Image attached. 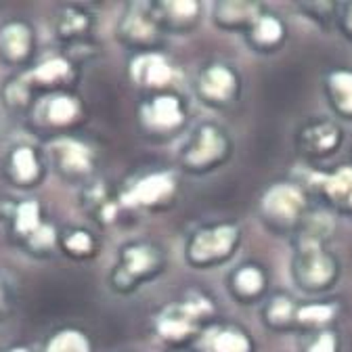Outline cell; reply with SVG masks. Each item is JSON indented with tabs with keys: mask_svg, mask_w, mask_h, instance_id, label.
Returning <instances> with one entry per match:
<instances>
[{
	"mask_svg": "<svg viewBox=\"0 0 352 352\" xmlns=\"http://www.w3.org/2000/svg\"><path fill=\"white\" fill-rule=\"evenodd\" d=\"M36 47L34 30L25 19H9L0 25V59L9 65H23Z\"/></svg>",
	"mask_w": 352,
	"mask_h": 352,
	"instance_id": "obj_1",
	"label": "cell"
},
{
	"mask_svg": "<svg viewBox=\"0 0 352 352\" xmlns=\"http://www.w3.org/2000/svg\"><path fill=\"white\" fill-rule=\"evenodd\" d=\"M42 160L38 151L25 143L15 145L5 157V176L19 189H32L42 179Z\"/></svg>",
	"mask_w": 352,
	"mask_h": 352,
	"instance_id": "obj_2",
	"label": "cell"
},
{
	"mask_svg": "<svg viewBox=\"0 0 352 352\" xmlns=\"http://www.w3.org/2000/svg\"><path fill=\"white\" fill-rule=\"evenodd\" d=\"M47 155L53 162V166L61 174H67V176L86 174L93 168L91 149H88L84 143L67 139V137H59V139L51 141L47 145Z\"/></svg>",
	"mask_w": 352,
	"mask_h": 352,
	"instance_id": "obj_3",
	"label": "cell"
},
{
	"mask_svg": "<svg viewBox=\"0 0 352 352\" xmlns=\"http://www.w3.org/2000/svg\"><path fill=\"white\" fill-rule=\"evenodd\" d=\"M5 212L0 216L9 220L11 225V235L23 245L47 220L42 216V206L36 199H23V201H3Z\"/></svg>",
	"mask_w": 352,
	"mask_h": 352,
	"instance_id": "obj_4",
	"label": "cell"
},
{
	"mask_svg": "<svg viewBox=\"0 0 352 352\" xmlns=\"http://www.w3.org/2000/svg\"><path fill=\"white\" fill-rule=\"evenodd\" d=\"M80 113V105L72 95L57 93L51 95L36 107V118L49 126H67Z\"/></svg>",
	"mask_w": 352,
	"mask_h": 352,
	"instance_id": "obj_5",
	"label": "cell"
},
{
	"mask_svg": "<svg viewBox=\"0 0 352 352\" xmlns=\"http://www.w3.org/2000/svg\"><path fill=\"white\" fill-rule=\"evenodd\" d=\"M302 275L311 285H323L333 275L331 260L319 250V243L313 237H308L302 248Z\"/></svg>",
	"mask_w": 352,
	"mask_h": 352,
	"instance_id": "obj_6",
	"label": "cell"
},
{
	"mask_svg": "<svg viewBox=\"0 0 352 352\" xmlns=\"http://www.w3.org/2000/svg\"><path fill=\"white\" fill-rule=\"evenodd\" d=\"M235 239H237V231L233 227H218L214 231H206L197 235L191 245V254L197 260L225 256L233 248Z\"/></svg>",
	"mask_w": 352,
	"mask_h": 352,
	"instance_id": "obj_7",
	"label": "cell"
},
{
	"mask_svg": "<svg viewBox=\"0 0 352 352\" xmlns=\"http://www.w3.org/2000/svg\"><path fill=\"white\" fill-rule=\"evenodd\" d=\"M172 191V179L168 174H153L147 176L141 183L132 187L122 201L126 206H139V204H155L157 199L166 197Z\"/></svg>",
	"mask_w": 352,
	"mask_h": 352,
	"instance_id": "obj_8",
	"label": "cell"
},
{
	"mask_svg": "<svg viewBox=\"0 0 352 352\" xmlns=\"http://www.w3.org/2000/svg\"><path fill=\"white\" fill-rule=\"evenodd\" d=\"M302 206H304L302 193L289 185L275 187L267 193V197H264V208H267V212L281 220H292L294 216H298Z\"/></svg>",
	"mask_w": 352,
	"mask_h": 352,
	"instance_id": "obj_9",
	"label": "cell"
},
{
	"mask_svg": "<svg viewBox=\"0 0 352 352\" xmlns=\"http://www.w3.org/2000/svg\"><path fill=\"white\" fill-rule=\"evenodd\" d=\"M204 311L201 306L193 304H183V306H172L164 313L160 319V331L168 338H183L191 331V321Z\"/></svg>",
	"mask_w": 352,
	"mask_h": 352,
	"instance_id": "obj_10",
	"label": "cell"
},
{
	"mask_svg": "<svg viewBox=\"0 0 352 352\" xmlns=\"http://www.w3.org/2000/svg\"><path fill=\"white\" fill-rule=\"evenodd\" d=\"M72 72V65L61 59V57H53V59H47V61H42L38 63L32 72H25L23 76L28 78V82L32 84H40V86H55V84H61L67 80Z\"/></svg>",
	"mask_w": 352,
	"mask_h": 352,
	"instance_id": "obj_11",
	"label": "cell"
},
{
	"mask_svg": "<svg viewBox=\"0 0 352 352\" xmlns=\"http://www.w3.org/2000/svg\"><path fill=\"white\" fill-rule=\"evenodd\" d=\"M223 149H225L223 137H220L218 132L214 128H210V126L208 128H201L195 145L189 151V162L191 164H197V166L208 164V162L216 160L220 153H223Z\"/></svg>",
	"mask_w": 352,
	"mask_h": 352,
	"instance_id": "obj_12",
	"label": "cell"
},
{
	"mask_svg": "<svg viewBox=\"0 0 352 352\" xmlns=\"http://www.w3.org/2000/svg\"><path fill=\"white\" fill-rule=\"evenodd\" d=\"M132 74L135 78L143 84H166L170 78H172V69L168 67V63L162 59V57H155V55H147V57H141L135 61L132 65Z\"/></svg>",
	"mask_w": 352,
	"mask_h": 352,
	"instance_id": "obj_13",
	"label": "cell"
},
{
	"mask_svg": "<svg viewBox=\"0 0 352 352\" xmlns=\"http://www.w3.org/2000/svg\"><path fill=\"white\" fill-rule=\"evenodd\" d=\"M32 95H34V88L32 84L28 82V78L23 74L11 78L5 88H3V99H5V105L11 109V111H28L30 103H32Z\"/></svg>",
	"mask_w": 352,
	"mask_h": 352,
	"instance_id": "obj_14",
	"label": "cell"
},
{
	"mask_svg": "<svg viewBox=\"0 0 352 352\" xmlns=\"http://www.w3.org/2000/svg\"><path fill=\"white\" fill-rule=\"evenodd\" d=\"M233 86H235V78L225 67H212L201 80V91L210 99H227L233 91Z\"/></svg>",
	"mask_w": 352,
	"mask_h": 352,
	"instance_id": "obj_15",
	"label": "cell"
},
{
	"mask_svg": "<svg viewBox=\"0 0 352 352\" xmlns=\"http://www.w3.org/2000/svg\"><path fill=\"white\" fill-rule=\"evenodd\" d=\"M147 120L155 126H162V128H170V126H176L183 116H181V109H179V103L172 97H160L153 101V105L147 109Z\"/></svg>",
	"mask_w": 352,
	"mask_h": 352,
	"instance_id": "obj_16",
	"label": "cell"
},
{
	"mask_svg": "<svg viewBox=\"0 0 352 352\" xmlns=\"http://www.w3.org/2000/svg\"><path fill=\"white\" fill-rule=\"evenodd\" d=\"M44 352H91V346L80 331L63 329L47 342Z\"/></svg>",
	"mask_w": 352,
	"mask_h": 352,
	"instance_id": "obj_17",
	"label": "cell"
},
{
	"mask_svg": "<svg viewBox=\"0 0 352 352\" xmlns=\"http://www.w3.org/2000/svg\"><path fill=\"white\" fill-rule=\"evenodd\" d=\"M86 25H88V15L76 7H67L57 15L55 32L59 38H76L86 30Z\"/></svg>",
	"mask_w": 352,
	"mask_h": 352,
	"instance_id": "obj_18",
	"label": "cell"
},
{
	"mask_svg": "<svg viewBox=\"0 0 352 352\" xmlns=\"http://www.w3.org/2000/svg\"><path fill=\"white\" fill-rule=\"evenodd\" d=\"M153 264V256L147 248L137 245V248H128L124 254V271L128 275H139L147 271Z\"/></svg>",
	"mask_w": 352,
	"mask_h": 352,
	"instance_id": "obj_19",
	"label": "cell"
},
{
	"mask_svg": "<svg viewBox=\"0 0 352 352\" xmlns=\"http://www.w3.org/2000/svg\"><path fill=\"white\" fill-rule=\"evenodd\" d=\"M331 86L338 97V103L344 111H352V74L331 76Z\"/></svg>",
	"mask_w": 352,
	"mask_h": 352,
	"instance_id": "obj_20",
	"label": "cell"
},
{
	"mask_svg": "<svg viewBox=\"0 0 352 352\" xmlns=\"http://www.w3.org/2000/svg\"><path fill=\"white\" fill-rule=\"evenodd\" d=\"M325 183V189L331 195H346L348 199L352 197V168H342L331 179H321Z\"/></svg>",
	"mask_w": 352,
	"mask_h": 352,
	"instance_id": "obj_21",
	"label": "cell"
},
{
	"mask_svg": "<svg viewBox=\"0 0 352 352\" xmlns=\"http://www.w3.org/2000/svg\"><path fill=\"white\" fill-rule=\"evenodd\" d=\"M216 352H248V340L237 331H223L214 338Z\"/></svg>",
	"mask_w": 352,
	"mask_h": 352,
	"instance_id": "obj_22",
	"label": "cell"
},
{
	"mask_svg": "<svg viewBox=\"0 0 352 352\" xmlns=\"http://www.w3.org/2000/svg\"><path fill=\"white\" fill-rule=\"evenodd\" d=\"M63 248L72 254H88L93 250V237L86 231H72L63 235Z\"/></svg>",
	"mask_w": 352,
	"mask_h": 352,
	"instance_id": "obj_23",
	"label": "cell"
},
{
	"mask_svg": "<svg viewBox=\"0 0 352 352\" xmlns=\"http://www.w3.org/2000/svg\"><path fill=\"white\" fill-rule=\"evenodd\" d=\"M308 141H311V145L317 149H329L338 141V130L333 126H327V124L317 126L308 132Z\"/></svg>",
	"mask_w": 352,
	"mask_h": 352,
	"instance_id": "obj_24",
	"label": "cell"
},
{
	"mask_svg": "<svg viewBox=\"0 0 352 352\" xmlns=\"http://www.w3.org/2000/svg\"><path fill=\"white\" fill-rule=\"evenodd\" d=\"M331 315H333V308L331 306H321V304L306 306V308H302V311L298 313L300 321H306V323H323Z\"/></svg>",
	"mask_w": 352,
	"mask_h": 352,
	"instance_id": "obj_25",
	"label": "cell"
},
{
	"mask_svg": "<svg viewBox=\"0 0 352 352\" xmlns=\"http://www.w3.org/2000/svg\"><path fill=\"white\" fill-rule=\"evenodd\" d=\"M281 36V25L273 17H264L256 25V38L260 42H275Z\"/></svg>",
	"mask_w": 352,
	"mask_h": 352,
	"instance_id": "obj_26",
	"label": "cell"
},
{
	"mask_svg": "<svg viewBox=\"0 0 352 352\" xmlns=\"http://www.w3.org/2000/svg\"><path fill=\"white\" fill-rule=\"evenodd\" d=\"M126 30H128V34L137 36V38H147V36H151L153 25L147 21V17H143V15H139V13L135 11V13H130V15H128Z\"/></svg>",
	"mask_w": 352,
	"mask_h": 352,
	"instance_id": "obj_27",
	"label": "cell"
},
{
	"mask_svg": "<svg viewBox=\"0 0 352 352\" xmlns=\"http://www.w3.org/2000/svg\"><path fill=\"white\" fill-rule=\"evenodd\" d=\"M262 285V277L256 269H243L239 275H237V287L245 294H254L258 292Z\"/></svg>",
	"mask_w": 352,
	"mask_h": 352,
	"instance_id": "obj_28",
	"label": "cell"
},
{
	"mask_svg": "<svg viewBox=\"0 0 352 352\" xmlns=\"http://www.w3.org/2000/svg\"><path fill=\"white\" fill-rule=\"evenodd\" d=\"M292 317V304L285 298H277L271 306V319L273 321H287Z\"/></svg>",
	"mask_w": 352,
	"mask_h": 352,
	"instance_id": "obj_29",
	"label": "cell"
},
{
	"mask_svg": "<svg viewBox=\"0 0 352 352\" xmlns=\"http://www.w3.org/2000/svg\"><path fill=\"white\" fill-rule=\"evenodd\" d=\"M311 352H336L333 336H331V333H323V336L311 346Z\"/></svg>",
	"mask_w": 352,
	"mask_h": 352,
	"instance_id": "obj_30",
	"label": "cell"
},
{
	"mask_svg": "<svg viewBox=\"0 0 352 352\" xmlns=\"http://www.w3.org/2000/svg\"><path fill=\"white\" fill-rule=\"evenodd\" d=\"M9 306H11V300H9V289H7V283L5 279L0 277V319H5L7 311H9Z\"/></svg>",
	"mask_w": 352,
	"mask_h": 352,
	"instance_id": "obj_31",
	"label": "cell"
},
{
	"mask_svg": "<svg viewBox=\"0 0 352 352\" xmlns=\"http://www.w3.org/2000/svg\"><path fill=\"white\" fill-rule=\"evenodd\" d=\"M172 11L176 15H193L197 11V5L195 3H174L172 5Z\"/></svg>",
	"mask_w": 352,
	"mask_h": 352,
	"instance_id": "obj_32",
	"label": "cell"
},
{
	"mask_svg": "<svg viewBox=\"0 0 352 352\" xmlns=\"http://www.w3.org/2000/svg\"><path fill=\"white\" fill-rule=\"evenodd\" d=\"M5 352H32V350L25 348V346H13V348H9V350H5Z\"/></svg>",
	"mask_w": 352,
	"mask_h": 352,
	"instance_id": "obj_33",
	"label": "cell"
},
{
	"mask_svg": "<svg viewBox=\"0 0 352 352\" xmlns=\"http://www.w3.org/2000/svg\"><path fill=\"white\" fill-rule=\"evenodd\" d=\"M348 21H350V25H352V11H350V19H348Z\"/></svg>",
	"mask_w": 352,
	"mask_h": 352,
	"instance_id": "obj_34",
	"label": "cell"
},
{
	"mask_svg": "<svg viewBox=\"0 0 352 352\" xmlns=\"http://www.w3.org/2000/svg\"><path fill=\"white\" fill-rule=\"evenodd\" d=\"M350 204H352V197H350Z\"/></svg>",
	"mask_w": 352,
	"mask_h": 352,
	"instance_id": "obj_35",
	"label": "cell"
}]
</instances>
